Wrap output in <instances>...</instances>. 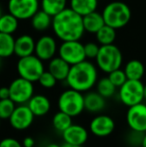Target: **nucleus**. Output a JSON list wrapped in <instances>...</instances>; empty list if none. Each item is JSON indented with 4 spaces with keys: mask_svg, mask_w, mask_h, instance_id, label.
Segmentation results:
<instances>
[{
    "mask_svg": "<svg viewBox=\"0 0 146 147\" xmlns=\"http://www.w3.org/2000/svg\"><path fill=\"white\" fill-rule=\"evenodd\" d=\"M51 27L61 41L80 40L85 32L82 16L70 7L65 8L60 13L53 16Z\"/></svg>",
    "mask_w": 146,
    "mask_h": 147,
    "instance_id": "1",
    "label": "nucleus"
},
{
    "mask_svg": "<svg viewBox=\"0 0 146 147\" xmlns=\"http://www.w3.org/2000/svg\"><path fill=\"white\" fill-rule=\"evenodd\" d=\"M97 80V67L92 62L84 60L71 66L65 81L69 88L83 93L91 90L96 85Z\"/></svg>",
    "mask_w": 146,
    "mask_h": 147,
    "instance_id": "2",
    "label": "nucleus"
},
{
    "mask_svg": "<svg viewBox=\"0 0 146 147\" xmlns=\"http://www.w3.org/2000/svg\"><path fill=\"white\" fill-rule=\"evenodd\" d=\"M104 22L115 29L126 26L131 19V10L122 1H113L108 3L102 11Z\"/></svg>",
    "mask_w": 146,
    "mask_h": 147,
    "instance_id": "3",
    "label": "nucleus"
},
{
    "mask_svg": "<svg viewBox=\"0 0 146 147\" xmlns=\"http://www.w3.org/2000/svg\"><path fill=\"white\" fill-rule=\"evenodd\" d=\"M95 60L97 67L108 74L121 67L123 56L120 49L113 43L109 45H100L99 52Z\"/></svg>",
    "mask_w": 146,
    "mask_h": 147,
    "instance_id": "4",
    "label": "nucleus"
},
{
    "mask_svg": "<svg viewBox=\"0 0 146 147\" xmlns=\"http://www.w3.org/2000/svg\"><path fill=\"white\" fill-rule=\"evenodd\" d=\"M57 105L60 111L70 115L71 117H76L85 110L84 95L75 89H66L59 95Z\"/></svg>",
    "mask_w": 146,
    "mask_h": 147,
    "instance_id": "5",
    "label": "nucleus"
},
{
    "mask_svg": "<svg viewBox=\"0 0 146 147\" xmlns=\"http://www.w3.org/2000/svg\"><path fill=\"white\" fill-rule=\"evenodd\" d=\"M16 69L20 77L29 80L33 83L38 81L41 74L45 71L43 61L35 54L19 58L16 65Z\"/></svg>",
    "mask_w": 146,
    "mask_h": 147,
    "instance_id": "6",
    "label": "nucleus"
},
{
    "mask_svg": "<svg viewBox=\"0 0 146 147\" xmlns=\"http://www.w3.org/2000/svg\"><path fill=\"white\" fill-rule=\"evenodd\" d=\"M119 99L126 106L130 107L144 100V84L141 80H131L127 81L119 87Z\"/></svg>",
    "mask_w": 146,
    "mask_h": 147,
    "instance_id": "7",
    "label": "nucleus"
},
{
    "mask_svg": "<svg viewBox=\"0 0 146 147\" xmlns=\"http://www.w3.org/2000/svg\"><path fill=\"white\" fill-rule=\"evenodd\" d=\"M8 87L10 91V99L16 105L27 104L28 101L34 95L33 82L24 79L20 76L15 78Z\"/></svg>",
    "mask_w": 146,
    "mask_h": 147,
    "instance_id": "8",
    "label": "nucleus"
},
{
    "mask_svg": "<svg viewBox=\"0 0 146 147\" xmlns=\"http://www.w3.org/2000/svg\"><path fill=\"white\" fill-rule=\"evenodd\" d=\"M58 56L71 66L86 60L84 44L79 40L62 41L58 47Z\"/></svg>",
    "mask_w": 146,
    "mask_h": 147,
    "instance_id": "9",
    "label": "nucleus"
},
{
    "mask_svg": "<svg viewBox=\"0 0 146 147\" xmlns=\"http://www.w3.org/2000/svg\"><path fill=\"white\" fill-rule=\"evenodd\" d=\"M39 0H8V12L18 20H28L39 10Z\"/></svg>",
    "mask_w": 146,
    "mask_h": 147,
    "instance_id": "10",
    "label": "nucleus"
},
{
    "mask_svg": "<svg viewBox=\"0 0 146 147\" xmlns=\"http://www.w3.org/2000/svg\"><path fill=\"white\" fill-rule=\"evenodd\" d=\"M34 114L27 104H20L16 105L13 113L9 117L8 121L13 129L18 131L26 130L32 125L34 121Z\"/></svg>",
    "mask_w": 146,
    "mask_h": 147,
    "instance_id": "11",
    "label": "nucleus"
},
{
    "mask_svg": "<svg viewBox=\"0 0 146 147\" xmlns=\"http://www.w3.org/2000/svg\"><path fill=\"white\" fill-rule=\"evenodd\" d=\"M126 121L133 131L146 132V104L143 102L128 107Z\"/></svg>",
    "mask_w": 146,
    "mask_h": 147,
    "instance_id": "12",
    "label": "nucleus"
},
{
    "mask_svg": "<svg viewBox=\"0 0 146 147\" xmlns=\"http://www.w3.org/2000/svg\"><path fill=\"white\" fill-rule=\"evenodd\" d=\"M58 52V47L55 39L50 35H43L35 42L34 54L42 61H49L55 57Z\"/></svg>",
    "mask_w": 146,
    "mask_h": 147,
    "instance_id": "13",
    "label": "nucleus"
},
{
    "mask_svg": "<svg viewBox=\"0 0 146 147\" xmlns=\"http://www.w3.org/2000/svg\"><path fill=\"white\" fill-rule=\"evenodd\" d=\"M115 129V122L112 117L105 114L97 115L90 121L89 131L97 137L109 136Z\"/></svg>",
    "mask_w": 146,
    "mask_h": 147,
    "instance_id": "14",
    "label": "nucleus"
},
{
    "mask_svg": "<svg viewBox=\"0 0 146 147\" xmlns=\"http://www.w3.org/2000/svg\"><path fill=\"white\" fill-rule=\"evenodd\" d=\"M62 138L65 143L82 146L88 139V131L84 126L79 124H71L62 132Z\"/></svg>",
    "mask_w": 146,
    "mask_h": 147,
    "instance_id": "15",
    "label": "nucleus"
},
{
    "mask_svg": "<svg viewBox=\"0 0 146 147\" xmlns=\"http://www.w3.org/2000/svg\"><path fill=\"white\" fill-rule=\"evenodd\" d=\"M35 42L31 35L23 34L15 39V46H14V54L17 57L29 56L34 54L35 51Z\"/></svg>",
    "mask_w": 146,
    "mask_h": 147,
    "instance_id": "16",
    "label": "nucleus"
},
{
    "mask_svg": "<svg viewBox=\"0 0 146 147\" xmlns=\"http://www.w3.org/2000/svg\"><path fill=\"white\" fill-rule=\"evenodd\" d=\"M28 107L35 117L46 115L51 109V102L47 96L43 94H34L27 103Z\"/></svg>",
    "mask_w": 146,
    "mask_h": 147,
    "instance_id": "17",
    "label": "nucleus"
},
{
    "mask_svg": "<svg viewBox=\"0 0 146 147\" xmlns=\"http://www.w3.org/2000/svg\"><path fill=\"white\" fill-rule=\"evenodd\" d=\"M70 64L67 63L61 57L55 56L48 63V71L57 79V81H65L70 71Z\"/></svg>",
    "mask_w": 146,
    "mask_h": 147,
    "instance_id": "18",
    "label": "nucleus"
},
{
    "mask_svg": "<svg viewBox=\"0 0 146 147\" xmlns=\"http://www.w3.org/2000/svg\"><path fill=\"white\" fill-rule=\"evenodd\" d=\"M84 106L90 113L101 112L106 106L105 98L97 91H87L84 95Z\"/></svg>",
    "mask_w": 146,
    "mask_h": 147,
    "instance_id": "19",
    "label": "nucleus"
},
{
    "mask_svg": "<svg viewBox=\"0 0 146 147\" xmlns=\"http://www.w3.org/2000/svg\"><path fill=\"white\" fill-rule=\"evenodd\" d=\"M82 19H83L84 30L90 34H96V32L102 26L105 25L102 13H99L97 11H93L87 15L82 16Z\"/></svg>",
    "mask_w": 146,
    "mask_h": 147,
    "instance_id": "20",
    "label": "nucleus"
},
{
    "mask_svg": "<svg viewBox=\"0 0 146 147\" xmlns=\"http://www.w3.org/2000/svg\"><path fill=\"white\" fill-rule=\"evenodd\" d=\"M123 70L126 74L127 79L131 80H141L146 72L144 64L137 59H133L127 62Z\"/></svg>",
    "mask_w": 146,
    "mask_h": 147,
    "instance_id": "21",
    "label": "nucleus"
},
{
    "mask_svg": "<svg viewBox=\"0 0 146 147\" xmlns=\"http://www.w3.org/2000/svg\"><path fill=\"white\" fill-rule=\"evenodd\" d=\"M70 8L81 16L96 11L98 6V0H70Z\"/></svg>",
    "mask_w": 146,
    "mask_h": 147,
    "instance_id": "22",
    "label": "nucleus"
},
{
    "mask_svg": "<svg viewBox=\"0 0 146 147\" xmlns=\"http://www.w3.org/2000/svg\"><path fill=\"white\" fill-rule=\"evenodd\" d=\"M53 17L43 11L42 9H39L38 11L31 17V26L36 31H45L52 26Z\"/></svg>",
    "mask_w": 146,
    "mask_h": 147,
    "instance_id": "23",
    "label": "nucleus"
},
{
    "mask_svg": "<svg viewBox=\"0 0 146 147\" xmlns=\"http://www.w3.org/2000/svg\"><path fill=\"white\" fill-rule=\"evenodd\" d=\"M15 39L12 34L0 32V57L8 58L14 54Z\"/></svg>",
    "mask_w": 146,
    "mask_h": 147,
    "instance_id": "24",
    "label": "nucleus"
},
{
    "mask_svg": "<svg viewBox=\"0 0 146 147\" xmlns=\"http://www.w3.org/2000/svg\"><path fill=\"white\" fill-rule=\"evenodd\" d=\"M67 1L68 0H41L40 9L53 17L67 8Z\"/></svg>",
    "mask_w": 146,
    "mask_h": 147,
    "instance_id": "25",
    "label": "nucleus"
},
{
    "mask_svg": "<svg viewBox=\"0 0 146 147\" xmlns=\"http://www.w3.org/2000/svg\"><path fill=\"white\" fill-rule=\"evenodd\" d=\"M19 25V20L11 13L2 14L0 16V32L12 34L16 32Z\"/></svg>",
    "mask_w": 146,
    "mask_h": 147,
    "instance_id": "26",
    "label": "nucleus"
},
{
    "mask_svg": "<svg viewBox=\"0 0 146 147\" xmlns=\"http://www.w3.org/2000/svg\"><path fill=\"white\" fill-rule=\"evenodd\" d=\"M96 40L100 45L113 44L116 39V29L109 25H104L96 32Z\"/></svg>",
    "mask_w": 146,
    "mask_h": 147,
    "instance_id": "27",
    "label": "nucleus"
},
{
    "mask_svg": "<svg viewBox=\"0 0 146 147\" xmlns=\"http://www.w3.org/2000/svg\"><path fill=\"white\" fill-rule=\"evenodd\" d=\"M71 124H73L72 117H71L70 115L66 114V113L62 112V111L59 110L58 112L53 115L52 126L56 131L62 133V132L65 131Z\"/></svg>",
    "mask_w": 146,
    "mask_h": 147,
    "instance_id": "28",
    "label": "nucleus"
},
{
    "mask_svg": "<svg viewBox=\"0 0 146 147\" xmlns=\"http://www.w3.org/2000/svg\"><path fill=\"white\" fill-rule=\"evenodd\" d=\"M117 87L110 81V79L107 77H103L101 79L97 80L96 83V91L104 98H110L116 92Z\"/></svg>",
    "mask_w": 146,
    "mask_h": 147,
    "instance_id": "29",
    "label": "nucleus"
},
{
    "mask_svg": "<svg viewBox=\"0 0 146 147\" xmlns=\"http://www.w3.org/2000/svg\"><path fill=\"white\" fill-rule=\"evenodd\" d=\"M16 104L10 98L0 99V119L6 120L9 119L11 114L13 113Z\"/></svg>",
    "mask_w": 146,
    "mask_h": 147,
    "instance_id": "30",
    "label": "nucleus"
},
{
    "mask_svg": "<svg viewBox=\"0 0 146 147\" xmlns=\"http://www.w3.org/2000/svg\"><path fill=\"white\" fill-rule=\"evenodd\" d=\"M108 78L110 79V81L116 86L117 88H119L120 86H122L125 82L127 81V76L125 74L124 70H122L121 68H118L116 70H113L110 73H108Z\"/></svg>",
    "mask_w": 146,
    "mask_h": 147,
    "instance_id": "31",
    "label": "nucleus"
},
{
    "mask_svg": "<svg viewBox=\"0 0 146 147\" xmlns=\"http://www.w3.org/2000/svg\"><path fill=\"white\" fill-rule=\"evenodd\" d=\"M38 82L43 88H46V89H51L53 88L57 83V79L48 71V70H45L41 76L39 77Z\"/></svg>",
    "mask_w": 146,
    "mask_h": 147,
    "instance_id": "32",
    "label": "nucleus"
},
{
    "mask_svg": "<svg viewBox=\"0 0 146 147\" xmlns=\"http://www.w3.org/2000/svg\"><path fill=\"white\" fill-rule=\"evenodd\" d=\"M100 46L95 42H88L84 44V51H85L86 59H95L99 52Z\"/></svg>",
    "mask_w": 146,
    "mask_h": 147,
    "instance_id": "33",
    "label": "nucleus"
},
{
    "mask_svg": "<svg viewBox=\"0 0 146 147\" xmlns=\"http://www.w3.org/2000/svg\"><path fill=\"white\" fill-rule=\"evenodd\" d=\"M144 134L145 133H143V132H138V131H133V130H131V134L128 136L129 143L133 146H138V145L141 146Z\"/></svg>",
    "mask_w": 146,
    "mask_h": 147,
    "instance_id": "34",
    "label": "nucleus"
},
{
    "mask_svg": "<svg viewBox=\"0 0 146 147\" xmlns=\"http://www.w3.org/2000/svg\"><path fill=\"white\" fill-rule=\"evenodd\" d=\"M0 147H23L22 142L13 137H5L0 140Z\"/></svg>",
    "mask_w": 146,
    "mask_h": 147,
    "instance_id": "35",
    "label": "nucleus"
},
{
    "mask_svg": "<svg viewBox=\"0 0 146 147\" xmlns=\"http://www.w3.org/2000/svg\"><path fill=\"white\" fill-rule=\"evenodd\" d=\"M22 145L23 147H34L35 146V140L31 136H27L22 140Z\"/></svg>",
    "mask_w": 146,
    "mask_h": 147,
    "instance_id": "36",
    "label": "nucleus"
},
{
    "mask_svg": "<svg viewBox=\"0 0 146 147\" xmlns=\"http://www.w3.org/2000/svg\"><path fill=\"white\" fill-rule=\"evenodd\" d=\"M7 98H10L9 87H6V86L0 87V99H7Z\"/></svg>",
    "mask_w": 146,
    "mask_h": 147,
    "instance_id": "37",
    "label": "nucleus"
},
{
    "mask_svg": "<svg viewBox=\"0 0 146 147\" xmlns=\"http://www.w3.org/2000/svg\"><path fill=\"white\" fill-rule=\"evenodd\" d=\"M45 147H61V145H59V144L57 143H53V142H51V143H48Z\"/></svg>",
    "mask_w": 146,
    "mask_h": 147,
    "instance_id": "38",
    "label": "nucleus"
},
{
    "mask_svg": "<svg viewBox=\"0 0 146 147\" xmlns=\"http://www.w3.org/2000/svg\"><path fill=\"white\" fill-rule=\"evenodd\" d=\"M61 147H82V146H78V145H72V144H69V143H63Z\"/></svg>",
    "mask_w": 146,
    "mask_h": 147,
    "instance_id": "39",
    "label": "nucleus"
},
{
    "mask_svg": "<svg viewBox=\"0 0 146 147\" xmlns=\"http://www.w3.org/2000/svg\"><path fill=\"white\" fill-rule=\"evenodd\" d=\"M141 147H146V132L143 136V139H142V143H141Z\"/></svg>",
    "mask_w": 146,
    "mask_h": 147,
    "instance_id": "40",
    "label": "nucleus"
},
{
    "mask_svg": "<svg viewBox=\"0 0 146 147\" xmlns=\"http://www.w3.org/2000/svg\"><path fill=\"white\" fill-rule=\"evenodd\" d=\"M144 100H146V85H144Z\"/></svg>",
    "mask_w": 146,
    "mask_h": 147,
    "instance_id": "41",
    "label": "nucleus"
},
{
    "mask_svg": "<svg viewBox=\"0 0 146 147\" xmlns=\"http://www.w3.org/2000/svg\"><path fill=\"white\" fill-rule=\"evenodd\" d=\"M2 14H3L2 13V8H1V5H0V16H1Z\"/></svg>",
    "mask_w": 146,
    "mask_h": 147,
    "instance_id": "42",
    "label": "nucleus"
},
{
    "mask_svg": "<svg viewBox=\"0 0 146 147\" xmlns=\"http://www.w3.org/2000/svg\"><path fill=\"white\" fill-rule=\"evenodd\" d=\"M1 64H2V58L0 57V67H1Z\"/></svg>",
    "mask_w": 146,
    "mask_h": 147,
    "instance_id": "43",
    "label": "nucleus"
},
{
    "mask_svg": "<svg viewBox=\"0 0 146 147\" xmlns=\"http://www.w3.org/2000/svg\"><path fill=\"white\" fill-rule=\"evenodd\" d=\"M0 127H1V119H0Z\"/></svg>",
    "mask_w": 146,
    "mask_h": 147,
    "instance_id": "44",
    "label": "nucleus"
},
{
    "mask_svg": "<svg viewBox=\"0 0 146 147\" xmlns=\"http://www.w3.org/2000/svg\"><path fill=\"white\" fill-rule=\"evenodd\" d=\"M145 77H146V72H145Z\"/></svg>",
    "mask_w": 146,
    "mask_h": 147,
    "instance_id": "45",
    "label": "nucleus"
}]
</instances>
